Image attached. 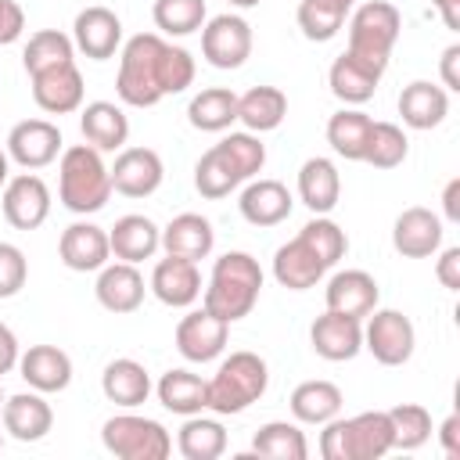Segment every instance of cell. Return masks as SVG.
Returning a JSON list of instances; mask_svg holds the SVG:
<instances>
[{
	"label": "cell",
	"instance_id": "cell-1",
	"mask_svg": "<svg viewBox=\"0 0 460 460\" xmlns=\"http://www.w3.org/2000/svg\"><path fill=\"white\" fill-rule=\"evenodd\" d=\"M194 83V58L172 47L158 32H137L119 54L115 93L129 108H155L169 93H183Z\"/></svg>",
	"mask_w": 460,
	"mask_h": 460
},
{
	"label": "cell",
	"instance_id": "cell-2",
	"mask_svg": "<svg viewBox=\"0 0 460 460\" xmlns=\"http://www.w3.org/2000/svg\"><path fill=\"white\" fill-rule=\"evenodd\" d=\"M262 291V270L248 252H226L216 259L208 288H205V309L216 313L219 320L234 323L241 316H248L259 302Z\"/></svg>",
	"mask_w": 460,
	"mask_h": 460
},
{
	"label": "cell",
	"instance_id": "cell-3",
	"mask_svg": "<svg viewBox=\"0 0 460 460\" xmlns=\"http://www.w3.org/2000/svg\"><path fill=\"white\" fill-rule=\"evenodd\" d=\"M58 198L68 212L86 216L101 212L111 198V172L101 162V151L90 144H72L61 151L58 165Z\"/></svg>",
	"mask_w": 460,
	"mask_h": 460
},
{
	"label": "cell",
	"instance_id": "cell-4",
	"mask_svg": "<svg viewBox=\"0 0 460 460\" xmlns=\"http://www.w3.org/2000/svg\"><path fill=\"white\" fill-rule=\"evenodd\" d=\"M270 385V367L262 356L255 352H230L219 370L212 374V381H205V410L230 417V413H244L252 402H259L266 395Z\"/></svg>",
	"mask_w": 460,
	"mask_h": 460
},
{
	"label": "cell",
	"instance_id": "cell-5",
	"mask_svg": "<svg viewBox=\"0 0 460 460\" xmlns=\"http://www.w3.org/2000/svg\"><path fill=\"white\" fill-rule=\"evenodd\" d=\"M323 460H381L392 453V420L385 410H367L349 420L331 417L320 431Z\"/></svg>",
	"mask_w": 460,
	"mask_h": 460
},
{
	"label": "cell",
	"instance_id": "cell-6",
	"mask_svg": "<svg viewBox=\"0 0 460 460\" xmlns=\"http://www.w3.org/2000/svg\"><path fill=\"white\" fill-rule=\"evenodd\" d=\"M399 29H402V18L392 4H385V0L359 4L356 14L349 18V54H356L377 68H388V54L399 40Z\"/></svg>",
	"mask_w": 460,
	"mask_h": 460
},
{
	"label": "cell",
	"instance_id": "cell-7",
	"mask_svg": "<svg viewBox=\"0 0 460 460\" xmlns=\"http://www.w3.org/2000/svg\"><path fill=\"white\" fill-rule=\"evenodd\" d=\"M101 442L119 460H165L172 453L169 431L158 420L137 417V413L108 417L101 428Z\"/></svg>",
	"mask_w": 460,
	"mask_h": 460
},
{
	"label": "cell",
	"instance_id": "cell-8",
	"mask_svg": "<svg viewBox=\"0 0 460 460\" xmlns=\"http://www.w3.org/2000/svg\"><path fill=\"white\" fill-rule=\"evenodd\" d=\"M417 331L406 313L399 309H374L370 323L363 327V349L381 363V367H402L413 356Z\"/></svg>",
	"mask_w": 460,
	"mask_h": 460
},
{
	"label": "cell",
	"instance_id": "cell-9",
	"mask_svg": "<svg viewBox=\"0 0 460 460\" xmlns=\"http://www.w3.org/2000/svg\"><path fill=\"white\" fill-rule=\"evenodd\" d=\"M252 54V25L241 14H216L201 25V58L212 68H241Z\"/></svg>",
	"mask_w": 460,
	"mask_h": 460
},
{
	"label": "cell",
	"instance_id": "cell-10",
	"mask_svg": "<svg viewBox=\"0 0 460 460\" xmlns=\"http://www.w3.org/2000/svg\"><path fill=\"white\" fill-rule=\"evenodd\" d=\"M226 338H230V323L219 320L216 313H208L205 305L187 313L180 323H176V349L183 359L190 363H208L216 359L223 349H226Z\"/></svg>",
	"mask_w": 460,
	"mask_h": 460
},
{
	"label": "cell",
	"instance_id": "cell-11",
	"mask_svg": "<svg viewBox=\"0 0 460 460\" xmlns=\"http://www.w3.org/2000/svg\"><path fill=\"white\" fill-rule=\"evenodd\" d=\"M108 172H111V190L126 198H147L165 180V165L151 147H122Z\"/></svg>",
	"mask_w": 460,
	"mask_h": 460
},
{
	"label": "cell",
	"instance_id": "cell-12",
	"mask_svg": "<svg viewBox=\"0 0 460 460\" xmlns=\"http://www.w3.org/2000/svg\"><path fill=\"white\" fill-rule=\"evenodd\" d=\"M4 219L14 230H36L50 216V190L36 172H22L4 183Z\"/></svg>",
	"mask_w": 460,
	"mask_h": 460
},
{
	"label": "cell",
	"instance_id": "cell-13",
	"mask_svg": "<svg viewBox=\"0 0 460 460\" xmlns=\"http://www.w3.org/2000/svg\"><path fill=\"white\" fill-rule=\"evenodd\" d=\"M29 79H32V101L50 115H68L83 104V72L75 68V61L40 68Z\"/></svg>",
	"mask_w": 460,
	"mask_h": 460
},
{
	"label": "cell",
	"instance_id": "cell-14",
	"mask_svg": "<svg viewBox=\"0 0 460 460\" xmlns=\"http://www.w3.org/2000/svg\"><path fill=\"white\" fill-rule=\"evenodd\" d=\"M61 151V129L47 119H25L7 133V158L22 169H43Z\"/></svg>",
	"mask_w": 460,
	"mask_h": 460
},
{
	"label": "cell",
	"instance_id": "cell-15",
	"mask_svg": "<svg viewBox=\"0 0 460 460\" xmlns=\"http://www.w3.org/2000/svg\"><path fill=\"white\" fill-rule=\"evenodd\" d=\"M72 43L90 61L115 58V50L122 43V22H119V14L108 11V7H86V11H79L75 22H72Z\"/></svg>",
	"mask_w": 460,
	"mask_h": 460
},
{
	"label": "cell",
	"instance_id": "cell-16",
	"mask_svg": "<svg viewBox=\"0 0 460 460\" xmlns=\"http://www.w3.org/2000/svg\"><path fill=\"white\" fill-rule=\"evenodd\" d=\"M309 341H313V352L316 356H323L331 363H345V359H352L363 349V323L356 316H345V313L327 309L323 316L313 320Z\"/></svg>",
	"mask_w": 460,
	"mask_h": 460
},
{
	"label": "cell",
	"instance_id": "cell-17",
	"mask_svg": "<svg viewBox=\"0 0 460 460\" xmlns=\"http://www.w3.org/2000/svg\"><path fill=\"white\" fill-rule=\"evenodd\" d=\"M58 255L68 270L75 273H93L108 262L111 255V244H108V230L97 226V223H72L61 230V241H58Z\"/></svg>",
	"mask_w": 460,
	"mask_h": 460
},
{
	"label": "cell",
	"instance_id": "cell-18",
	"mask_svg": "<svg viewBox=\"0 0 460 460\" xmlns=\"http://www.w3.org/2000/svg\"><path fill=\"white\" fill-rule=\"evenodd\" d=\"M392 244L406 259H428L442 244V219L420 205L406 208V212H399V219L392 226Z\"/></svg>",
	"mask_w": 460,
	"mask_h": 460
},
{
	"label": "cell",
	"instance_id": "cell-19",
	"mask_svg": "<svg viewBox=\"0 0 460 460\" xmlns=\"http://www.w3.org/2000/svg\"><path fill=\"white\" fill-rule=\"evenodd\" d=\"M151 291L162 305L169 309H183L190 302H198L201 295V273H198V262L190 259H180V255H165L155 273H151Z\"/></svg>",
	"mask_w": 460,
	"mask_h": 460
},
{
	"label": "cell",
	"instance_id": "cell-20",
	"mask_svg": "<svg viewBox=\"0 0 460 460\" xmlns=\"http://www.w3.org/2000/svg\"><path fill=\"white\" fill-rule=\"evenodd\" d=\"M97 302L108 309V313H137L140 302H144V277L133 262H104L101 273H97Z\"/></svg>",
	"mask_w": 460,
	"mask_h": 460
},
{
	"label": "cell",
	"instance_id": "cell-21",
	"mask_svg": "<svg viewBox=\"0 0 460 460\" xmlns=\"http://www.w3.org/2000/svg\"><path fill=\"white\" fill-rule=\"evenodd\" d=\"M323 302L334 313L363 320V316H370L377 309V280L367 270H341V273H334L327 280Z\"/></svg>",
	"mask_w": 460,
	"mask_h": 460
},
{
	"label": "cell",
	"instance_id": "cell-22",
	"mask_svg": "<svg viewBox=\"0 0 460 460\" xmlns=\"http://www.w3.org/2000/svg\"><path fill=\"white\" fill-rule=\"evenodd\" d=\"M18 370L29 388L36 392H65L72 385V359L58 345H29L25 356H18Z\"/></svg>",
	"mask_w": 460,
	"mask_h": 460
},
{
	"label": "cell",
	"instance_id": "cell-23",
	"mask_svg": "<svg viewBox=\"0 0 460 460\" xmlns=\"http://www.w3.org/2000/svg\"><path fill=\"white\" fill-rule=\"evenodd\" d=\"M0 413H4V428H7L11 438H18V442H40V438L50 431V424H54V410H50V402L43 399V392H36V388L4 399Z\"/></svg>",
	"mask_w": 460,
	"mask_h": 460
},
{
	"label": "cell",
	"instance_id": "cell-24",
	"mask_svg": "<svg viewBox=\"0 0 460 460\" xmlns=\"http://www.w3.org/2000/svg\"><path fill=\"white\" fill-rule=\"evenodd\" d=\"M381 75H385V68H377V65H370V61H363V58H356V54L345 50L341 58H334V65L327 72V83H331V93L338 101L363 104V101L374 97Z\"/></svg>",
	"mask_w": 460,
	"mask_h": 460
},
{
	"label": "cell",
	"instance_id": "cell-25",
	"mask_svg": "<svg viewBox=\"0 0 460 460\" xmlns=\"http://www.w3.org/2000/svg\"><path fill=\"white\" fill-rule=\"evenodd\" d=\"M291 205H295V198H291V190L280 180H255V183H248L241 190V201H237L241 216L252 226H277V223H284L291 216Z\"/></svg>",
	"mask_w": 460,
	"mask_h": 460
},
{
	"label": "cell",
	"instance_id": "cell-26",
	"mask_svg": "<svg viewBox=\"0 0 460 460\" xmlns=\"http://www.w3.org/2000/svg\"><path fill=\"white\" fill-rule=\"evenodd\" d=\"M298 198L313 216H327L341 198V176L331 158H305L298 169Z\"/></svg>",
	"mask_w": 460,
	"mask_h": 460
},
{
	"label": "cell",
	"instance_id": "cell-27",
	"mask_svg": "<svg viewBox=\"0 0 460 460\" xmlns=\"http://www.w3.org/2000/svg\"><path fill=\"white\" fill-rule=\"evenodd\" d=\"M108 244H111V255L122 259V262H144L151 259L158 248H162V230L147 219V216H122L115 219V226L108 230Z\"/></svg>",
	"mask_w": 460,
	"mask_h": 460
},
{
	"label": "cell",
	"instance_id": "cell-28",
	"mask_svg": "<svg viewBox=\"0 0 460 460\" xmlns=\"http://www.w3.org/2000/svg\"><path fill=\"white\" fill-rule=\"evenodd\" d=\"M327 273V266L316 259V252L302 241V237H291L288 244L277 248L273 255V277L280 288L288 291H305V288H316V280Z\"/></svg>",
	"mask_w": 460,
	"mask_h": 460
},
{
	"label": "cell",
	"instance_id": "cell-29",
	"mask_svg": "<svg viewBox=\"0 0 460 460\" xmlns=\"http://www.w3.org/2000/svg\"><path fill=\"white\" fill-rule=\"evenodd\" d=\"M79 129H83L90 147H97V151H122V144L129 137V119L111 101H90L83 108V115H79Z\"/></svg>",
	"mask_w": 460,
	"mask_h": 460
},
{
	"label": "cell",
	"instance_id": "cell-30",
	"mask_svg": "<svg viewBox=\"0 0 460 460\" xmlns=\"http://www.w3.org/2000/svg\"><path fill=\"white\" fill-rule=\"evenodd\" d=\"M449 111V93L428 79H413L399 93V115L410 129H435Z\"/></svg>",
	"mask_w": 460,
	"mask_h": 460
},
{
	"label": "cell",
	"instance_id": "cell-31",
	"mask_svg": "<svg viewBox=\"0 0 460 460\" xmlns=\"http://www.w3.org/2000/svg\"><path fill=\"white\" fill-rule=\"evenodd\" d=\"M212 244H216V230H212V223H208L205 216H198V212H180V216L162 230V248H165V255H180V259L198 262V259H205V255L212 252Z\"/></svg>",
	"mask_w": 460,
	"mask_h": 460
},
{
	"label": "cell",
	"instance_id": "cell-32",
	"mask_svg": "<svg viewBox=\"0 0 460 460\" xmlns=\"http://www.w3.org/2000/svg\"><path fill=\"white\" fill-rule=\"evenodd\" d=\"M101 392H104L108 402L133 410V406L147 402V395H151V377H147L144 363L122 356V359H111V363L104 367V374H101Z\"/></svg>",
	"mask_w": 460,
	"mask_h": 460
},
{
	"label": "cell",
	"instance_id": "cell-33",
	"mask_svg": "<svg viewBox=\"0 0 460 460\" xmlns=\"http://www.w3.org/2000/svg\"><path fill=\"white\" fill-rule=\"evenodd\" d=\"M187 119L201 133H223L230 129V122H237V93L226 86H208L190 97Z\"/></svg>",
	"mask_w": 460,
	"mask_h": 460
},
{
	"label": "cell",
	"instance_id": "cell-34",
	"mask_svg": "<svg viewBox=\"0 0 460 460\" xmlns=\"http://www.w3.org/2000/svg\"><path fill=\"white\" fill-rule=\"evenodd\" d=\"M288 97L277 86H252L244 97H237V119L248 126V133H270L284 122Z\"/></svg>",
	"mask_w": 460,
	"mask_h": 460
},
{
	"label": "cell",
	"instance_id": "cell-35",
	"mask_svg": "<svg viewBox=\"0 0 460 460\" xmlns=\"http://www.w3.org/2000/svg\"><path fill=\"white\" fill-rule=\"evenodd\" d=\"M374 119L359 108H341L327 119V144L334 147V155L349 158V162H363L367 151V137H370Z\"/></svg>",
	"mask_w": 460,
	"mask_h": 460
},
{
	"label": "cell",
	"instance_id": "cell-36",
	"mask_svg": "<svg viewBox=\"0 0 460 460\" xmlns=\"http://www.w3.org/2000/svg\"><path fill=\"white\" fill-rule=\"evenodd\" d=\"M291 413L302 424H327L331 417L341 413V388L331 381H302L291 392Z\"/></svg>",
	"mask_w": 460,
	"mask_h": 460
},
{
	"label": "cell",
	"instance_id": "cell-37",
	"mask_svg": "<svg viewBox=\"0 0 460 460\" xmlns=\"http://www.w3.org/2000/svg\"><path fill=\"white\" fill-rule=\"evenodd\" d=\"M237 183H244L241 169L230 162V155L223 151V144H212L198 158V165H194V187H198V194L216 201V198H226Z\"/></svg>",
	"mask_w": 460,
	"mask_h": 460
},
{
	"label": "cell",
	"instance_id": "cell-38",
	"mask_svg": "<svg viewBox=\"0 0 460 460\" xmlns=\"http://www.w3.org/2000/svg\"><path fill=\"white\" fill-rule=\"evenodd\" d=\"M252 453L255 456H270V460H305L309 456V442H305V435H302L298 424L270 420V424H262L255 431Z\"/></svg>",
	"mask_w": 460,
	"mask_h": 460
},
{
	"label": "cell",
	"instance_id": "cell-39",
	"mask_svg": "<svg viewBox=\"0 0 460 460\" xmlns=\"http://www.w3.org/2000/svg\"><path fill=\"white\" fill-rule=\"evenodd\" d=\"M158 402L180 417L205 410V381L190 370H165L158 381Z\"/></svg>",
	"mask_w": 460,
	"mask_h": 460
},
{
	"label": "cell",
	"instance_id": "cell-40",
	"mask_svg": "<svg viewBox=\"0 0 460 460\" xmlns=\"http://www.w3.org/2000/svg\"><path fill=\"white\" fill-rule=\"evenodd\" d=\"M176 446H180V453H183L187 460H216V456H223V449H226V431H223L219 420H208V417L190 413V417L183 420V428H180Z\"/></svg>",
	"mask_w": 460,
	"mask_h": 460
},
{
	"label": "cell",
	"instance_id": "cell-41",
	"mask_svg": "<svg viewBox=\"0 0 460 460\" xmlns=\"http://www.w3.org/2000/svg\"><path fill=\"white\" fill-rule=\"evenodd\" d=\"M72 54H75L72 36H65L61 29H40V32L29 36L22 61H25V72L32 75L40 68H50V65H61V61H75Z\"/></svg>",
	"mask_w": 460,
	"mask_h": 460
},
{
	"label": "cell",
	"instance_id": "cell-42",
	"mask_svg": "<svg viewBox=\"0 0 460 460\" xmlns=\"http://www.w3.org/2000/svg\"><path fill=\"white\" fill-rule=\"evenodd\" d=\"M406 151H410V140L395 122H374L370 137H367L363 162L374 169H395L406 162Z\"/></svg>",
	"mask_w": 460,
	"mask_h": 460
},
{
	"label": "cell",
	"instance_id": "cell-43",
	"mask_svg": "<svg viewBox=\"0 0 460 460\" xmlns=\"http://www.w3.org/2000/svg\"><path fill=\"white\" fill-rule=\"evenodd\" d=\"M392 420V449H420L431 438V413L417 402H399L385 410Z\"/></svg>",
	"mask_w": 460,
	"mask_h": 460
},
{
	"label": "cell",
	"instance_id": "cell-44",
	"mask_svg": "<svg viewBox=\"0 0 460 460\" xmlns=\"http://www.w3.org/2000/svg\"><path fill=\"white\" fill-rule=\"evenodd\" d=\"M151 18L165 36H190L205 25V0H155Z\"/></svg>",
	"mask_w": 460,
	"mask_h": 460
},
{
	"label": "cell",
	"instance_id": "cell-45",
	"mask_svg": "<svg viewBox=\"0 0 460 460\" xmlns=\"http://www.w3.org/2000/svg\"><path fill=\"white\" fill-rule=\"evenodd\" d=\"M298 237L316 252V259L331 270L345 252H349V237H345V230L334 223V219H327V216H316V219H309L302 230H298Z\"/></svg>",
	"mask_w": 460,
	"mask_h": 460
},
{
	"label": "cell",
	"instance_id": "cell-46",
	"mask_svg": "<svg viewBox=\"0 0 460 460\" xmlns=\"http://www.w3.org/2000/svg\"><path fill=\"white\" fill-rule=\"evenodd\" d=\"M345 25V14L331 4H320V0H302L298 4V29L305 40H316V43H327L338 36V29Z\"/></svg>",
	"mask_w": 460,
	"mask_h": 460
},
{
	"label": "cell",
	"instance_id": "cell-47",
	"mask_svg": "<svg viewBox=\"0 0 460 460\" xmlns=\"http://www.w3.org/2000/svg\"><path fill=\"white\" fill-rule=\"evenodd\" d=\"M25 277H29V262L22 248L11 241H0V298H14L25 288Z\"/></svg>",
	"mask_w": 460,
	"mask_h": 460
},
{
	"label": "cell",
	"instance_id": "cell-48",
	"mask_svg": "<svg viewBox=\"0 0 460 460\" xmlns=\"http://www.w3.org/2000/svg\"><path fill=\"white\" fill-rule=\"evenodd\" d=\"M25 29V11L14 0H0V43H14Z\"/></svg>",
	"mask_w": 460,
	"mask_h": 460
},
{
	"label": "cell",
	"instance_id": "cell-49",
	"mask_svg": "<svg viewBox=\"0 0 460 460\" xmlns=\"http://www.w3.org/2000/svg\"><path fill=\"white\" fill-rule=\"evenodd\" d=\"M435 277H438L442 288L460 291V248H446V252L438 255V262H435Z\"/></svg>",
	"mask_w": 460,
	"mask_h": 460
},
{
	"label": "cell",
	"instance_id": "cell-50",
	"mask_svg": "<svg viewBox=\"0 0 460 460\" xmlns=\"http://www.w3.org/2000/svg\"><path fill=\"white\" fill-rule=\"evenodd\" d=\"M456 65H460V43H449V47L442 50V65H438V72H442V90H460V72H456Z\"/></svg>",
	"mask_w": 460,
	"mask_h": 460
},
{
	"label": "cell",
	"instance_id": "cell-51",
	"mask_svg": "<svg viewBox=\"0 0 460 460\" xmlns=\"http://www.w3.org/2000/svg\"><path fill=\"white\" fill-rule=\"evenodd\" d=\"M438 442H442V453H446L449 460L460 456V413H449V417L442 420V428H438Z\"/></svg>",
	"mask_w": 460,
	"mask_h": 460
},
{
	"label": "cell",
	"instance_id": "cell-52",
	"mask_svg": "<svg viewBox=\"0 0 460 460\" xmlns=\"http://www.w3.org/2000/svg\"><path fill=\"white\" fill-rule=\"evenodd\" d=\"M18 367V338L7 323H0V374Z\"/></svg>",
	"mask_w": 460,
	"mask_h": 460
},
{
	"label": "cell",
	"instance_id": "cell-53",
	"mask_svg": "<svg viewBox=\"0 0 460 460\" xmlns=\"http://www.w3.org/2000/svg\"><path fill=\"white\" fill-rule=\"evenodd\" d=\"M442 208H446V219L460 223V176H453L442 190Z\"/></svg>",
	"mask_w": 460,
	"mask_h": 460
},
{
	"label": "cell",
	"instance_id": "cell-54",
	"mask_svg": "<svg viewBox=\"0 0 460 460\" xmlns=\"http://www.w3.org/2000/svg\"><path fill=\"white\" fill-rule=\"evenodd\" d=\"M435 4V11L442 14V22H446V29H453V32H460V0H431Z\"/></svg>",
	"mask_w": 460,
	"mask_h": 460
},
{
	"label": "cell",
	"instance_id": "cell-55",
	"mask_svg": "<svg viewBox=\"0 0 460 460\" xmlns=\"http://www.w3.org/2000/svg\"><path fill=\"white\" fill-rule=\"evenodd\" d=\"M320 4H331V7H338L341 14H349V11L356 7V0H320Z\"/></svg>",
	"mask_w": 460,
	"mask_h": 460
},
{
	"label": "cell",
	"instance_id": "cell-56",
	"mask_svg": "<svg viewBox=\"0 0 460 460\" xmlns=\"http://www.w3.org/2000/svg\"><path fill=\"white\" fill-rule=\"evenodd\" d=\"M7 183V151L0 147V187Z\"/></svg>",
	"mask_w": 460,
	"mask_h": 460
},
{
	"label": "cell",
	"instance_id": "cell-57",
	"mask_svg": "<svg viewBox=\"0 0 460 460\" xmlns=\"http://www.w3.org/2000/svg\"><path fill=\"white\" fill-rule=\"evenodd\" d=\"M226 4H234V7H255L259 0H226Z\"/></svg>",
	"mask_w": 460,
	"mask_h": 460
},
{
	"label": "cell",
	"instance_id": "cell-58",
	"mask_svg": "<svg viewBox=\"0 0 460 460\" xmlns=\"http://www.w3.org/2000/svg\"><path fill=\"white\" fill-rule=\"evenodd\" d=\"M0 406H4V388H0Z\"/></svg>",
	"mask_w": 460,
	"mask_h": 460
},
{
	"label": "cell",
	"instance_id": "cell-59",
	"mask_svg": "<svg viewBox=\"0 0 460 460\" xmlns=\"http://www.w3.org/2000/svg\"><path fill=\"white\" fill-rule=\"evenodd\" d=\"M0 446H4V438H0Z\"/></svg>",
	"mask_w": 460,
	"mask_h": 460
}]
</instances>
